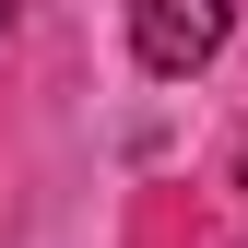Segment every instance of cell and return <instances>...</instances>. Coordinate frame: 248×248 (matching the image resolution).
Returning a JSON list of instances; mask_svg holds the SVG:
<instances>
[{
    "label": "cell",
    "instance_id": "1",
    "mask_svg": "<svg viewBox=\"0 0 248 248\" xmlns=\"http://www.w3.org/2000/svg\"><path fill=\"white\" fill-rule=\"evenodd\" d=\"M225 36H236V0H130V59L166 83H189Z\"/></svg>",
    "mask_w": 248,
    "mask_h": 248
},
{
    "label": "cell",
    "instance_id": "2",
    "mask_svg": "<svg viewBox=\"0 0 248 248\" xmlns=\"http://www.w3.org/2000/svg\"><path fill=\"white\" fill-rule=\"evenodd\" d=\"M12 12H24V0H0V36H12Z\"/></svg>",
    "mask_w": 248,
    "mask_h": 248
},
{
    "label": "cell",
    "instance_id": "3",
    "mask_svg": "<svg viewBox=\"0 0 248 248\" xmlns=\"http://www.w3.org/2000/svg\"><path fill=\"white\" fill-rule=\"evenodd\" d=\"M236 189H248V166H236Z\"/></svg>",
    "mask_w": 248,
    "mask_h": 248
}]
</instances>
